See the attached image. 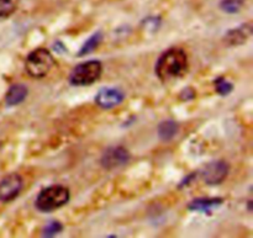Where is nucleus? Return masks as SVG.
Segmentation results:
<instances>
[{"mask_svg": "<svg viewBox=\"0 0 253 238\" xmlns=\"http://www.w3.org/2000/svg\"><path fill=\"white\" fill-rule=\"evenodd\" d=\"M244 5V0H222L220 7L227 14H236Z\"/></svg>", "mask_w": 253, "mask_h": 238, "instance_id": "nucleus-15", "label": "nucleus"}, {"mask_svg": "<svg viewBox=\"0 0 253 238\" xmlns=\"http://www.w3.org/2000/svg\"><path fill=\"white\" fill-rule=\"evenodd\" d=\"M252 32V24L247 22V24H244L241 26L235 27V29L227 31V34L224 37V42L227 46H240V44L246 43L251 39Z\"/></svg>", "mask_w": 253, "mask_h": 238, "instance_id": "nucleus-9", "label": "nucleus"}, {"mask_svg": "<svg viewBox=\"0 0 253 238\" xmlns=\"http://www.w3.org/2000/svg\"><path fill=\"white\" fill-rule=\"evenodd\" d=\"M215 86H216L217 93L222 96L229 95L232 91V89H234L232 84L230 83V81H227L225 78H217L216 80H215Z\"/></svg>", "mask_w": 253, "mask_h": 238, "instance_id": "nucleus-17", "label": "nucleus"}, {"mask_svg": "<svg viewBox=\"0 0 253 238\" xmlns=\"http://www.w3.org/2000/svg\"><path fill=\"white\" fill-rule=\"evenodd\" d=\"M54 66V58L46 48H36L29 53L25 61L26 72L32 78H43Z\"/></svg>", "mask_w": 253, "mask_h": 238, "instance_id": "nucleus-3", "label": "nucleus"}, {"mask_svg": "<svg viewBox=\"0 0 253 238\" xmlns=\"http://www.w3.org/2000/svg\"><path fill=\"white\" fill-rule=\"evenodd\" d=\"M221 204H224V200L221 198H214V199H195L188 205V209L192 210V211L207 212L209 210L220 206Z\"/></svg>", "mask_w": 253, "mask_h": 238, "instance_id": "nucleus-11", "label": "nucleus"}, {"mask_svg": "<svg viewBox=\"0 0 253 238\" xmlns=\"http://www.w3.org/2000/svg\"><path fill=\"white\" fill-rule=\"evenodd\" d=\"M195 96V93L193 89L190 88H187L183 90L182 93V100H192V99H194Z\"/></svg>", "mask_w": 253, "mask_h": 238, "instance_id": "nucleus-18", "label": "nucleus"}, {"mask_svg": "<svg viewBox=\"0 0 253 238\" xmlns=\"http://www.w3.org/2000/svg\"><path fill=\"white\" fill-rule=\"evenodd\" d=\"M29 90L24 84H14L9 88L6 95H5V103L7 106H16L21 104L26 99Z\"/></svg>", "mask_w": 253, "mask_h": 238, "instance_id": "nucleus-10", "label": "nucleus"}, {"mask_svg": "<svg viewBox=\"0 0 253 238\" xmlns=\"http://www.w3.org/2000/svg\"><path fill=\"white\" fill-rule=\"evenodd\" d=\"M178 131H179V126L173 120H166L158 126V136L163 141H170L172 138H174Z\"/></svg>", "mask_w": 253, "mask_h": 238, "instance_id": "nucleus-12", "label": "nucleus"}, {"mask_svg": "<svg viewBox=\"0 0 253 238\" xmlns=\"http://www.w3.org/2000/svg\"><path fill=\"white\" fill-rule=\"evenodd\" d=\"M230 167L225 160H215L205 165L203 169V180L208 185H219L226 179Z\"/></svg>", "mask_w": 253, "mask_h": 238, "instance_id": "nucleus-7", "label": "nucleus"}, {"mask_svg": "<svg viewBox=\"0 0 253 238\" xmlns=\"http://www.w3.org/2000/svg\"><path fill=\"white\" fill-rule=\"evenodd\" d=\"M124 99H125V94L120 88L106 86L98 91L95 96V103L101 109H113L120 105Z\"/></svg>", "mask_w": 253, "mask_h": 238, "instance_id": "nucleus-8", "label": "nucleus"}, {"mask_svg": "<svg viewBox=\"0 0 253 238\" xmlns=\"http://www.w3.org/2000/svg\"><path fill=\"white\" fill-rule=\"evenodd\" d=\"M130 153L123 146H115V147H109L103 153L100 158L101 167L105 169H118L124 167L130 162Z\"/></svg>", "mask_w": 253, "mask_h": 238, "instance_id": "nucleus-5", "label": "nucleus"}, {"mask_svg": "<svg viewBox=\"0 0 253 238\" xmlns=\"http://www.w3.org/2000/svg\"><path fill=\"white\" fill-rule=\"evenodd\" d=\"M71 193L64 185H49L40 192L37 195L35 206L41 212H52L64 206L69 201Z\"/></svg>", "mask_w": 253, "mask_h": 238, "instance_id": "nucleus-2", "label": "nucleus"}, {"mask_svg": "<svg viewBox=\"0 0 253 238\" xmlns=\"http://www.w3.org/2000/svg\"><path fill=\"white\" fill-rule=\"evenodd\" d=\"M17 0H0V19H7L15 12Z\"/></svg>", "mask_w": 253, "mask_h": 238, "instance_id": "nucleus-14", "label": "nucleus"}, {"mask_svg": "<svg viewBox=\"0 0 253 238\" xmlns=\"http://www.w3.org/2000/svg\"><path fill=\"white\" fill-rule=\"evenodd\" d=\"M103 66L99 61H88L78 64L69 74V83L74 86L91 85L100 78Z\"/></svg>", "mask_w": 253, "mask_h": 238, "instance_id": "nucleus-4", "label": "nucleus"}, {"mask_svg": "<svg viewBox=\"0 0 253 238\" xmlns=\"http://www.w3.org/2000/svg\"><path fill=\"white\" fill-rule=\"evenodd\" d=\"M101 40H103V35H101L100 32H96V34H94L93 36L89 37V39L86 40L85 43L83 44V47L81 48V51H79L78 56L82 57V56H85V54L91 53L94 49L98 48V46L100 44Z\"/></svg>", "mask_w": 253, "mask_h": 238, "instance_id": "nucleus-13", "label": "nucleus"}, {"mask_svg": "<svg viewBox=\"0 0 253 238\" xmlns=\"http://www.w3.org/2000/svg\"><path fill=\"white\" fill-rule=\"evenodd\" d=\"M24 188V179L20 174L11 173L0 180V201L10 202L16 199Z\"/></svg>", "mask_w": 253, "mask_h": 238, "instance_id": "nucleus-6", "label": "nucleus"}, {"mask_svg": "<svg viewBox=\"0 0 253 238\" xmlns=\"http://www.w3.org/2000/svg\"><path fill=\"white\" fill-rule=\"evenodd\" d=\"M188 56L184 49L173 48L167 49L158 58L156 64V74L162 81L173 80L184 76L188 71Z\"/></svg>", "mask_w": 253, "mask_h": 238, "instance_id": "nucleus-1", "label": "nucleus"}, {"mask_svg": "<svg viewBox=\"0 0 253 238\" xmlns=\"http://www.w3.org/2000/svg\"><path fill=\"white\" fill-rule=\"evenodd\" d=\"M62 230H63V226H62L61 222L52 221L43 227V230H42V236L53 237V236H56V235L61 234Z\"/></svg>", "mask_w": 253, "mask_h": 238, "instance_id": "nucleus-16", "label": "nucleus"}]
</instances>
